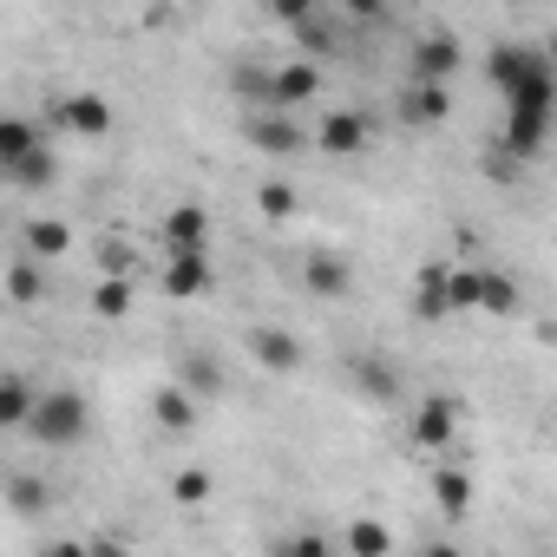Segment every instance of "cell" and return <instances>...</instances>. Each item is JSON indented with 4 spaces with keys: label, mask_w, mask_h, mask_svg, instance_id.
Masks as SVG:
<instances>
[{
    "label": "cell",
    "mask_w": 557,
    "mask_h": 557,
    "mask_svg": "<svg viewBox=\"0 0 557 557\" xmlns=\"http://www.w3.org/2000/svg\"><path fill=\"white\" fill-rule=\"evenodd\" d=\"M485 79L498 86L505 106H557V60L550 47H524V40H505L485 53Z\"/></svg>",
    "instance_id": "obj_1"
},
{
    "label": "cell",
    "mask_w": 557,
    "mask_h": 557,
    "mask_svg": "<svg viewBox=\"0 0 557 557\" xmlns=\"http://www.w3.org/2000/svg\"><path fill=\"white\" fill-rule=\"evenodd\" d=\"M86 426H92V413H86V394H73V387H47L40 400H34V413H27V440H40V446H53V453H66V446H79L86 440Z\"/></svg>",
    "instance_id": "obj_2"
},
{
    "label": "cell",
    "mask_w": 557,
    "mask_h": 557,
    "mask_svg": "<svg viewBox=\"0 0 557 557\" xmlns=\"http://www.w3.org/2000/svg\"><path fill=\"white\" fill-rule=\"evenodd\" d=\"M249 145H256V151H269V158H296V151H309V145H315V132H302L283 106H269V112H256V119H249Z\"/></svg>",
    "instance_id": "obj_3"
},
{
    "label": "cell",
    "mask_w": 557,
    "mask_h": 557,
    "mask_svg": "<svg viewBox=\"0 0 557 557\" xmlns=\"http://www.w3.org/2000/svg\"><path fill=\"white\" fill-rule=\"evenodd\" d=\"M158 243H164V256H210V210L203 203H177L158 223Z\"/></svg>",
    "instance_id": "obj_4"
},
{
    "label": "cell",
    "mask_w": 557,
    "mask_h": 557,
    "mask_svg": "<svg viewBox=\"0 0 557 557\" xmlns=\"http://www.w3.org/2000/svg\"><path fill=\"white\" fill-rule=\"evenodd\" d=\"M53 132H66V138H106L112 132V106L99 92H66L53 106Z\"/></svg>",
    "instance_id": "obj_5"
},
{
    "label": "cell",
    "mask_w": 557,
    "mask_h": 557,
    "mask_svg": "<svg viewBox=\"0 0 557 557\" xmlns=\"http://www.w3.org/2000/svg\"><path fill=\"white\" fill-rule=\"evenodd\" d=\"M550 112L557 106H505V132H498V145L511 151V158H537L544 151V132H550Z\"/></svg>",
    "instance_id": "obj_6"
},
{
    "label": "cell",
    "mask_w": 557,
    "mask_h": 557,
    "mask_svg": "<svg viewBox=\"0 0 557 557\" xmlns=\"http://www.w3.org/2000/svg\"><path fill=\"white\" fill-rule=\"evenodd\" d=\"M453 433H459V400H453V394H426V400L413 407V446H420V453H446Z\"/></svg>",
    "instance_id": "obj_7"
},
{
    "label": "cell",
    "mask_w": 557,
    "mask_h": 557,
    "mask_svg": "<svg viewBox=\"0 0 557 557\" xmlns=\"http://www.w3.org/2000/svg\"><path fill=\"white\" fill-rule=\"evenodd\" d=\"M368 145H374L368 112H329V119L315 125V151H329V158H355V151H368Z\"/></svg>",
    "instance_id": "obj_8"
},
{
    "label": "cell",
    "mask_w": 557,
    "mask_h": 557,
    "mask_svg": "<svg viewBox=\"0 0 557 557\" xmlns=\"http://www.w3.org/2000/svg\"><path fill=\"white\" fill-rule=\"evenodd\" d=\"M446 112H453L446 79H413V86H400V125H446Z\"/></svg>",
    "instance_id": "obj_9"
},
{
    "label": "cell",
    "mask_w": 557,
    "mask_h": 557,
    "mask_svg": "<svg viewBox=\"0 0 557 557\" xmlns=\"http://www.w3.org/2000/svg\"><path fill=\"white\" fill-rule=\"evenodd\" d=\"M216 289V269H210V256H164V296H177V302H197V296H210Z\"/></svg>",
    "instance_id": "obj_10"
},
{
    "label": "cell",
    "mask_w": 557,
    "mask_h": 557,
    "mask_svg": "<svg viewBox=\"0 0 557 557\" xmlns=\"http://www.w3.org/2000/svg\"><path fill=\"white\" fill-rule=\"evenodd\" d=\"M8 171V190H21V197H34V190H53V177H60V158H53V138L47 145H34L27 158H14V164H0Z\"/></svg>",
    "instance_id": "obj_11"
},
{
    "label": "cell",
    "mask_w": 557,
    "mask_h": 557,
    "mask_svg": "<svg viewBox=\"0 0 557 557\" xmlns=\"http://www.w3.org/2000/svg\"><path fill=\"white\" fill-rule=\"evenodd\" d=\"M453 73H459V40L453 34H420L413 40V79H446L453 86Z\"/></svg>",
    "instance_id": "obj_12"
},
{
    "label": "cell",
    "mask_w": 557,
    "mask_h": 557,
    "mask_svg": "<svg viewBox=\"0 0 557 557\" xmlns=\"http://www.w3.org/2000/svg\"><path fill=\"white\" fill-rule=\"evenodd\" d=\"M249 355L262 368H275V374H296L302 368V342L289 329H249Z\"/></svg>",
    "instance_id": "obj_13"
},
{
    "label": "cell",
    "mask_w": 557,
    "mask_h": 557,
    "mask_svg": "<svg viewBox=\"0 0 557 557\" xmlns=\"http://www.w3.org/2000/svg\"><path fill=\"white\" fill-rule=\"evenodd\" d=\"M348 381H355L374 407H394V400H400V374H394L381 355H355V361H348Z\"/></svg>",
    "instance_id": "obj_14"
},
{
    "label": "cell",
    "mask_w": 557,
    "mask_h": 557,
    "mask_svg": "<svg viewBox=\"0 0 557 557\" xmlns=\"http://www.w3.org/2000/svg\"><path fill=\"white\" fill-rule=\"evenodd\" d=\"M151 420H158L164 433H190V426H197V394H190L184 381L158 387V394H151Z\"/></svg>",
    "instance_id": "obj_15"
},
{
    "label": "cell",
    "mask_w": 557,
    "mask_h": 557,
    "mask_svg": "<svg viewBox=\"0 0 557 557\" xmlns=\"http://www.w3.org/2000/svg\"><path fill=\"white\" fill-rule=\"evenodd\" d=\"M302 275H309V289H315V296H322V302H342V296H348V289H355V269H348V262H342V256H329V249H315V256H309V269H302Z\"/></svg>",
    "instance_id": "obj_16"
},
{
    "label": "cell",
    "mask_w": 557,
    "mask_h": 557,
    "mask_svg": "<svg viewBox=\"0 0 557 557\" xmlns=\"http://www.w3.org/2000/svg\"><path fill=\"white\" fill-rule=\"evenodd\" d=\"M315 92H322V66H315V60H296V66H283V73H275V106H283V112L309 106Z\"/></svg>",
    "instance_id": "obj_17"
},
{
    "label": "cell",
    "mask_w": 557,
    "mask_h": 557,
    "mask_svg": "<svg viewBox=\"0 0 557 557\" xmlns=\"http://www.w3.org/2000/svg\"><path fill=\"white\" fill-rule=\"evenodd\" d=\"M413 315H420V322L453 315V269H420V283H413Z\"/></svg>",
    "instance_id": "obj_18"
},
{
    "label": "cell",
    "mask_w": 557,
    "mask_h": 557,
    "mask_svg": "<svg viewBox=\"0 0 557 557\" xmlns=\"http://www.w3.org/2000/svg\"><path fill=\"white\" fill-rule=\"evenodd\" d=\"M34 387H27V374H0V426L8 433H21L27 426V413H34Z\"/></svg>",
    "instance_id": "obj_19"
},
{
    "label": "cell",
    "mask_w": 557,
    "mask_h": 557,
    "mask_svg": "<svg viewBox=\"0 0 557 557\" xmlns=\"http://www.w3.org/2000/svg\"><path fill=\"white\" fill-rule=\"evenodd\" d=\"M8 296H14V309H34V302L47 296V275H40V256H14V269H8Z\"/></svg>",
    "instance_id": "obj_20"
},
{
    "label": "cell",
    "mask_w": 557,
    "mask_h": 557,
    "mask_svg": "<svg viewBox=\"0 0 557 557\" xmlns=\"http://www.w3.org/2000/svg\"><path fill=\"white\" fill-rule=\"evenodd\" d=\"M21 236H27V256H40V262H53V256L73 249V230H66L60 216H40V223H27Z\"/></svg>",
    "instance_id": "obj_21"
},
{
    "label": "cell",
    "mask_w": 557,
    "mask_h": 557,
    "mask_svg": "<svg viewBox=\"0 0 557 557\" xmlns=\"http://www.w3.org/2000/svg\"><path fill=\"white\" fill-rule=\"evenodd\" d=\"M433 498H440V511H446V518H466V511H472V472L446 466V472L433 479Z\"/></svg>",
    "instance_id": "obj_22"
},
{
    "label": "cell",
    "mask_w": 557,
    "mask_h": 557,
    "mask_svg": "<svg viewBox=\"0 0 557 557\" xmlns=\"http://www.w3.org/2000/svg\"><path fill=\"white\" fill-rule=\"evenodd\" d=\"M34 145H47V132H40L34 119H0V164H14V158H27Z\"/></svg>",
    "instance_id": "obj_23"
},
{
    "label": "cell",
    "mask_w": 557,
    "mask_h": 557,
    "mask_svg": "<svg viewBox=\"0 0 557 557\" xmlns=\"http://www.w3.org/2000/svg\"><path fill=\"white\" fill-rule=\"evenodd\" d=\"M230 79H236V99H243V106H256V112H269V106H275V73H256V66H236Z\"/></svg>",
    "instance_id": "obj_24"
},
{
    "label": "cell",
    "mask_w": 557,
    "mask_h": 557,
    "mask_svg": "<svg viewBox=\"0 0 557 557\" xmlns=\"http://www.w3.org/2000/svg\"><path fill=\"white\" fill-rule=\"evenodd\" d=\"M184 387H190L197 400H216V394H223V368H216L210 355H184Z\"/></svg>",
    "instance_id": "obj_25"
},
{
    "label": "cell",
    "mask_w": 557,
    "mask_h": 557,
    "mask_svg": "<svg viewBox=\"0 0 557 557\" xmlns=\"http://www.w3.org/2000/svg\"><path fill=\"white\" fill-rule=\"evenodd\" d=\"M479 309H485V315H511V309H518V283H511L505 269H485V289H479Z\"/></svg>",
    "instance_id": "obj_26"
},
{
    "label": "cell",
    "mask_w": 557,
    "mask_h": 557,
    "mask_svg": "<svg viewBox=\"0 0 557 557\" xmlns=\"http://www.w3.org/2000/svg\"><path fill=\"white\" fill-rule=\"evenodd\" d=\"M289 34H296V47H302L309 60H329V53L342 47V40H335V27H329L322 14H315V21H302V27H289Z\"/></svg>",
    "instance_id": "obj_27"
},
{
    "label": "cell",
    "mask_w": 557,
    "mask_h": 557,
    "mask_svg": "<svg viewBox=\"0 0 557 557\" xmlns=\"http://www.w3.org/2000/svg\"><path fill=\"white\" fill-rule=\"evenodd\" d=\"M132 309V283L125 275H99V289H92V315H125Z\"/></svg>",
    "instance_id": "obj_28"
},
{
    "label": "cell",
    "mask_w": 557,
    "mask_h": 557,
    "mask_svg": "<svg viewBox=\"0 0 557 557\" xmlns=\"http://www.w3.org/2000/svg\"><path fill=\"white\" fill-rule=\"evenodd\" d=\"M8 505H14V518H34V511L47 505V485L21 472V479H8Z\"/></svg>",
    "instance_id": "obj_29"
},
{
    "label": "cell",
    "mask_w": 557,
    "mask_h": 557,
    "mask_svg": "<svg viewBox=\"0 0 557 557\" xmlns=\"http://www.w3.org/2000/svg\"><path fill=\"white\" fill-rule=\"evenodd\" d=\"M348 550H361V557H381V550H394V531L387 524H348Z\"/></svg>",
    "instance_id": "obj_30"
},
{
    "label": "cell",
    "mask_w": 557,
    "mask_h": 557,
    "mask_svg": "<svg viewBox=\"0 0 557 557\" xmlns=\"http://www.w3.org/2000/svg\"><path fill=\"white\" fill-rule=\"evenodd\" d=\"M171 498H177V505H203V498H210V472H203V466H190V472H177V485H171Z\"/></svg>",
    "instance_id": "obj_31"
},
{
    "label": "cell",
    "mask_w": 557,
    "mask_h": 557,
    "mask_svg": "<svg viewBox=\"0 0 557 557\" xmlns=\"http://www.w3.org/2000/svg\"><path fill=\"white\" fill-rule=\"evenodd\" d=\"M256 203H262V216H296V184H262Z\"/></svg>",
    "instance_id": "obj_32"
},
{
    "label": "cell",
    "mask_w": 557,
    "mask_h": 557,
    "mask_svg": "<svg viewBox=\"0 0 557 557\" xmlns=\"http://www.w3.org/2000/svg\"><path fill=\"white\" fill-rule=\"evenodd\" d=\"M485 289V269H453V309H479Z\"/></svg>",
    "instance_id": "obj_33"
},
{
    "label": "cell",
    "mask_w": 557,
    "mask_h": 557,
    "mask_svg": "<svg viewBox=\"0 0 557 557\" xmlns=\"http://www.w3.org/2000/svg\"><path fill=\"white\" fill-rule=\"evenodd\" d=\"M269 14L283 21V27H302V21H315V14H322V0H269Z\"/></svg>",
    "instance_id": "obj_34"
},
{
    "label": "cell",
    "mask_w": 557,
    "mask_h": 557,
    "mask_svg": "<svg viewBox=\"0 0 557 557\" xmlns=\"http://www.w3.org/2000/svg\"><path fill=\"white\" fill-rule=\"evenodd\" d=\"M348 14H355V21H381V14H387V0H348Z\"/></svg>",
    "instance_id": "obj_35"
},
{
    "label": "cell",
    "mask_w": 557,
    "mask_h": 557,
    "mask_svg": "<svg viewBox=\"0 0 557 557\" xmlns=\"http://www.w3.org/2000/svg\"><path fill=\"white\" fill-rule=\"evenodd\" d=\"M550 60H557V34H550Z\"/></svg>",
    "instance_id": "obj_36"
}]
</instances>
